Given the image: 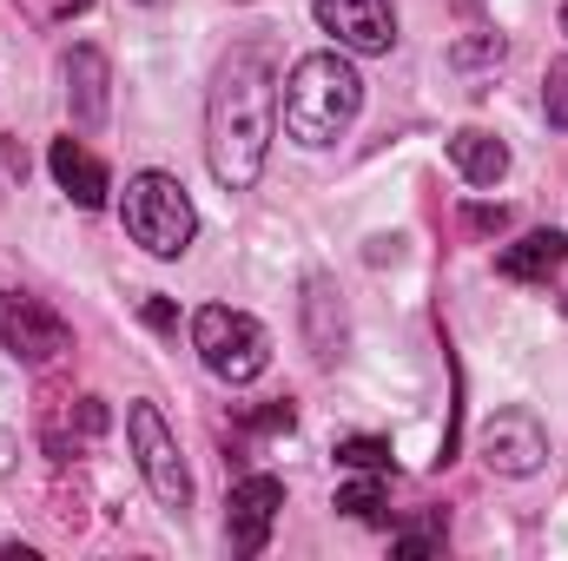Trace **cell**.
Masks as SVG:
<instances>
[{"label":"cell","mask_w":568,"mask_h":561,"mask_svg":"<svg viewBox=\"0 0 568 561\" xmlns=\"http://www.w3.org/2000/svg\"><path fill=\"white\" fill-rule=\"evenodd\" d=\"M278 126V73L265 47H239L219 60L205 93V165L225 192H252Z\"/></svg>","instance_id":"cell-1"},{"label":"cell","mask_w":568,"mask_h":561,"mask_svg":"<svg viewBox=\"0 0 568 561\" xmlns=\"http://www.w3.org/2000/svg\"><path fill=\"white\" fill-rule=\"evenodd\" d=\"M357 113H364V80H357V67L344 60V47H337V53H304V60L284 73L278 120L297 145H337L357 126Z\"/></svg>","instance_id":"cell-2"},{"label":"cell","mask_w":568,"mask_h":561,"mask_svg":"<svg viewBox=\"0 0 568 561\" xmlns=\"http://www.w3.org/2000/svg\"><path fill=\"white\" fill-rule=\"evenodd\" d=\"M120 218H126V238L152 258H185V245L199 232V212H192V198L172 172H133L126 198H120Z\"/></svg>","instance_id":"cell-3"},{"label":"cell","mask_w":568,"mask_h":561,"mask_svg":"<svg viewBox=\"0 0 568 561\" xmlns=\"http://www.w3.org/2000/svg\"><path fill=\"white\" fill-rule=\"evenodd\" d=\"M192 350H199V364H205L212 377L252 384V377H265V364H272V330H265L252 310L205 304V310L192 317Z\"/></svg>","instance_id":"cell-4"},{"label":"cell","mask_w":568,"mask_h":561,"mask_svg":"<svg viewBox=\"0 0 568 561\" xmlns=\"http://www.w3.org/2000/svg\"><path fill=\"white\" fill-rule=\"evenodd\" d=\"M126 436H133V456H140V476H145V489H152V502L165 516H185L192 509V476H185L179 436L165 429L159 404H133L126 410Z\"/></svg>","instance_id":"cell-5"},{"label":"cell","mask_w":568,"mask_h":561,"mask_svg":"<svg viewBox=\"0 0 568 561\" xmlns=\"http://www.w3.org/2000/svg\"><path fill=\"white\" fill-rule=\"evenodd\" d=\"M0 344L20 357V364H53L60 350H73V330H67V317L60 310H47L40 297H13V290H0Z\"/></svg>","instance_id":"cell-6"},{"label":"cell","mask_w":568,"mask_h":561,"mask_svg":"<svg viewBox=\"0 0 568 561\" xmlns=\"http://www.w3.org/2000/svg\"><path fill=\"white\" fill-rule=\"evenodd\" d=\"M278 509H284L278 476H239L232 496H225V542H232V555H265Z\"/></svg>","instance_id":"cell-7"},{"label":"cell","mask_w":568,"mask_h":561,"mask_svg":"<svg viewBox=\"0 0 568 561\" xmlns=\"http://www.w3.org/2000/svg\"><path fill=\"white\" fill-rule=\"evenodd\" d=\"M317 27L344 47V53H390L397 47V7L390 0H311Z\"/></svg>","instance_id":"cell-8"},{"label":"cell","mask_w":568,"mask_h":561,"mask_svg":"<svg viewBox=\"0 0 568 561\" xmlns=\"http://www.w3.org/2000/svg\"><path fill=\"white\" fill-rule=\"evenodd\" d=\"M476 449H483V462L496 476H516V482L549 462V436H542V422L529 417V410H496V417L483 422Z\"/></svg>","instance_id":"cell-9"},{"label":"cell","mask_w":568,"mask_h":561,"mask_svg":"<svg viewBox=\"0 0 568 561\" xmlns=\"http://www.w3.org/2000/svg\"><path fill=\"white\" fill-rule=\"evenodd\" d=\"M67 106H73L80 133L106 126V113H113V67H106L100 47H73L67 53Z\"/></svg>","instance_id":"cell-10"},{"label":"cell","mask_w":568,"mask_h":561,"mask_svg":"<svg viewBox=\"0 0 568 561\" xmlns=\"http://www.w3.org/2000/svg\"><path fill=\"white\" fill-rule=\"evenodd\" d=\"M47 165H53V178H60V192L80 205V212H100L106 205V192H113V178H106V165L87 152L80 140H53L47 152Z\"/></svg>","instance_id":"cell-11"},{"label":"cell","mask_w":568,"mask_h":561,"mask_svg":"<svg viewBox=\"0 0 568 561\" xmlns=\"http://www.w3.org/2000/svg\"><path fill=\"white\" fill-rule=\"evenodd\" d=\"M562 265H568V232H529V238L496 252V272L509 284H549V272H562Z\"/></svg>","instance_id":"cell-12"},{"label":"cell","mask_w":568,"mask_h":561,"mask_svg":"<svg viewBox=\"0 0 568 561\" xmlns=\"http://www.w3.org/2000/svg\"><path fill=\"white\" fill-rule=\"evenodd\" d=\"M449 159H456V172H463L469 185H496V178L509 172V145L496 140V133H483V126H463V133L449 140Z\"/></svg>","instance_id":"cell-13"},{"label":"cell","mask_w":568,"mask_h":561,"mask_svg":"<svg viewBox=\"0 0 568 561\" xmlns=\"http://www.w3.org/2000/svg\"><path fill=\"white\" fill-rule=\"evenodd\" d=\"M337 509H344L351 522H384V476L357 469V482H344V489H337Z\"/></svg>","instance_id":"cell-14"},{"label":"cell","mask_w":568,"mask_h":561,"mask_svg":"<svg viewBox=\"0 0 568 561\" xmlns=\"http://www.w3.org/2000/svg\"><path fill=\"white\" fill-rule=\"evenodd\" d=\"M344 469H371V476H384L390 469V442L384 436H337V449H331Z\"/></svg>","instance_id":"cell-15"},{"label":"cell","mask_w":568,"mask_h":561,"mask_svg":"<svg viewBox=\"0 0 568 561\" xmlns=\"http://www.w3.org/2000/svg\"><path fill=\"white\" fill-rule=\"evenodd\" d=\"M503 53H509L503 33H476V40H456V47H449V67H489V60H503Z\"/></svg>","instance_id":"cell-16"},{"label":"cell","mask_w":568,"mask_h":561,"mask_svg":"<svg viewBox=\"0 0 568 561\" xmlns=\"http://www.w3.org/2000/svg\"><path fill=\"white\" fill-rule=\"evenodd\" d=\"M443 536H449L443 516H417V522L397 536V555H429V549H443Z\"/></svg>","instance_id":"cell-17"},{"label":"cell","mask_w":568,"mask_h":561,"mask_svg":"<svg viewBox=\"0 0 568 561\" xmlns=\"http://www.w3.org/2000/svg\"><path fill=\"white\" fill-rule=\"evenodd\" d=\"M542 113H549L556 133H568V60H556L549 80H542Z\"/></svg>","instance_id":"cell-18"},{"label":"cell","mask_w":568,"mask_h":561,"mask_svg":"<svg viewBox=\"0 0 568 561\" xmlns=\"http://www.w3.org/2000/svg\"><path fill=\"white\" fill-rule=\"evenodd\" d=\"M33 27H60V20H73V13H87L93 0H13Z\"/></svg>","instance_id":"cell-19"},{"label":"cell","mask_w":568,"mask_h":561,"mask_svg":"<svg viewBox=\"0 0 568 561\" xmlns=\"http://www.w3.org/2000/svg\"><path fill=\"white\" fill-rule=\"evenodd\" d=\"M469 225H476V232H503V225H509V212H503V205H496V212H489V205H476V212H469Z\"/></svg>","instance_id":"cell-20"},{"label":"cell","mask_w":568,"mask_h":561,"mask_svg":"<svg viewBox=\"0 0 568 561\" xmlns=\"http://www.w3.org/2000/svg\"><path fill=\"white\" fill-rule=\"evenodd\" d=\"M13 462H20V436H13V429H0V482L13 476Z\"/></svg>","instance_id":"cell-21"},{"label":"cell","mask_w":568,"mask_h":561,"mask_svg":"<svg viewBox=\"0 0 568 561\" xmlns=\"http://www.w3.org/2000/svg\"><path fill=\"white\" fill-rule=\"evenodd\" d=\"M145 324H152V330H172V304H165V297H145Z\"/></svg>","instance_id":"cell-22"},{"label":"cell","mask_w":568,"mask_h":561,"mask_svg":"<svg viewBox=\"0 0 568 561\" xmlns=\"http://www.w3.org/2000/svg\"><path fill=\"white\" fill-rule=\"evenodd\" d=\"M562 33H568V0H562Z\"/></svg>","instance_id":"cell-23"},{"label":"cell","mask_w":568,"mask_h":561,"mask_svg":"<svg viewBox=\"0 0 568 561\" xmlns=\"http://www.w3.org/2000/svg\"><path fill=\"white\" fill-rule=\"evenodd\" d=\"M562 310H568V290H562Z\"/></svg>","instance_id":"cell-24"}]
</instances>
